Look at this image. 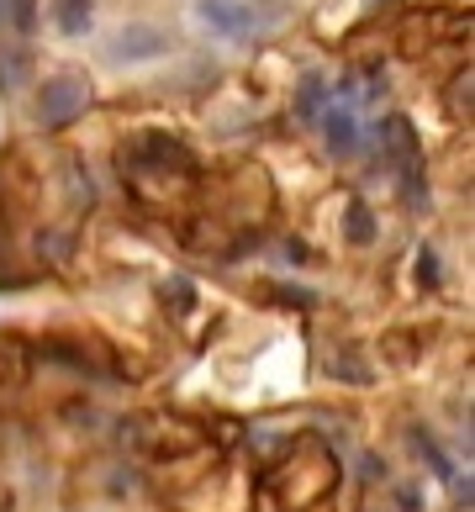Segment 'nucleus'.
Returning <instances> with one entry per match:
<instances>
[{"instance_id":"nucleus-3","label":"nucleus","mask_w":475,"mask_h":512,"mask_svg":"<svg viewBox=\"0 0 475 512\" xmlns=\"http://www.w3.org/2000/svg\"><path fill=\"white\" fill-rule=\"evenodd\" d=\"M169 48V37L159 27L148 22H132L117 32V43H111V59H127V64H143V59H159V53Z\"/></svg>"},{"instance_id":"nucleus-4","label":"nucleus","mask_w":475,"mask_h":512,"mask_svg":"<svg viewBox=\"0 0 475 512\" xmlns=\"http://www.w3.org/2000/svg\"><path fill=\"white\" fill-rule=\"evenodd\" d=\"M328 148L338 159H349L354 148H359V122H354V106H344L338 101L333 111H328Z\"/></svg>"},{"instance_id":"nucleus-1","label":"nucleus","mask_w":475,"mask_h":512,"mask_svg":"<svg viewBox=\"0 0 475 512\" xmlns=\"http://www.w3.org/2000/svg\"><path fill=\"white\" fill-rule=\"evenodd\" d=\"M201 22L222 32V37H249L280 22V0H264V6H243V0H201Z\"/></svg>"},{"instance_id":"nucleus-5","label":"nucleus","mask_w":475,"mask_h":512,"mask_svg":"<svg viewBox=\"0 0 475 512\" xmlns=\"http://www.w3.org/2000/svg\"><path fill=\"white\" fill-rule=\"evenodd\" d=\"M32 74V53L27 48H0V90H22Z\"/></svg>"},{"instance_id":"nucleus-2","label":"nucleus","mask_w":475,"mask_h":512,"mask_svg":"<svg viewBox=\"0 0 475 512\" xmlns=\"http://www.w3.org/2000/svg\"><path fill=\"white\" fill-rule=\"evenodd\" d=\"M90 106V85L80 80V74H59V80L43 85V101H37V122L43 127H64L74 122L80 111Z\"/></svg>"},{"instance_id":"nucleus-7","label":"nucleus","mask_w":475,"mask_h":512,"mask_svg":"<svg viewBox=\"0 0 475 512\" xmlns=\"http://www.w3.org/2000/svg\"><path fill=\"white\" fill-rule=\"evenodd\" d=\"M296 111H301V117H307V122H317V111H322V80H317V74H307V80H301Z\"/></svg>"},{"instance_id":"nucleus-8","label":"nucleus","mask_w":475,"mask_h":512,"mask_svg":"<svg viewBox=\"0 0 475 512\" xmlns=\"http://www.w3.org/2000/svg\"><path fill=\"white\" fill-rule=\"evenodd\" d=\"M349 238H359V243L370 238V212L365 206H349Z\"/></svg>"},{"instance_id":"nucleus-9","label":"nucleus","mask_w":475,"mask_h":512,"mask_svg":"<svg viewBox=\"0 0 475 512\" xmlns=\"http://www.w3.org/2000/svg\"><path fill=\"white\" fill-rule=\"evenodd\" d=\"M6 16H11V0H0V22H6Z\"/></svg>"},{"instance_id":"nucleus-6","label":"nucleus","mask_w":475,"mask_h":512,"mask_svg":"<svg viewBox=\"0 0 475 512\" xmlns=\"http://www.w3.org/2000/svg\"><path fill=\"white\" fill-rule=\"evenodd\" d=\"M90 27V0H59V32L80 37Z\"/></svg>"}]
</instances>
